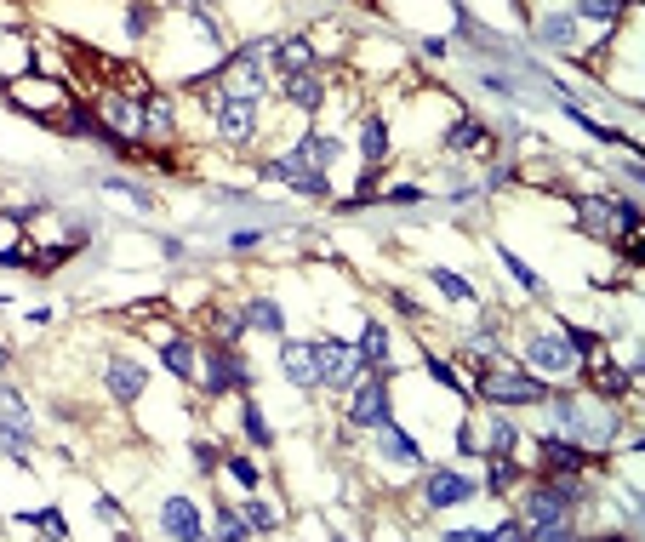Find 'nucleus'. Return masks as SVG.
I'll return each instance as SVG.
<instances>
[{
  "label": "nucleus",
  "instance_id": "nucleus-1",
  "mask_svg": "<svg viewBox=\"0 0 645 542\" xmlns=\"http://www.w3.org/2000/svg\"><path fill=\"white\" fill-rule=\"evenodd\" d=\"M480 394L486 400H497V405H537L548 394L543 377H526V372H514V365H486V377H480Z\"/></svg>",
  "mask_w": 645,
  "mask_h": 542
},
{
  "label": "nucleus",
  "instance_id": "nucleus-2",
  "mask_svg": "<svg viewBox=\"0 0 645 542\" xmlns=\"http://www.w3.org/2000/svg\"><path fill=\"white\" fill-rule=\"evenodd\" d=\"M314 365H320V377H326L332 388H354L360 372H365L360 349H343L337 337H320V343H314Z\"/></svg>",
  "mask_w": 645,
  "mask_h": 542
},
{
  "label": "nucleus",
  "instance_id": "nucleus-3",
  "mask_svg": "<svg viewBox=\"0 0 645 542\" xmlns=\"http://www.w3.org/2000/svg\"><path fill=\"white\" fill-rule=\"evenodd\" d=\"M520 531H526V537H560V531H566V496L554 491V486L537 491V496H526Z\"/></svg>",
  "mask_w": 645,
  "mask_h": 542
},
{
  "label": "nucleus",
  "instance_id": "nucleus-4",
  "mask_svg": "<svg viewBox=\"0 0 645 542\" xmlns=\"http://www.w3.org/2000/svg\"><path fill=\"white\" fill-rule=\"evenodd\" d=\"M251 126H257V97H223V108H218V138L223 143H246Z\"/></svg>",
  "mask_w": 645,
  "mask_h": 542
},
{
  "label": "nucleus",
  "instance_id": "nucleus-5",
  "mask_svg": "<svg viewBox=\"0 0 645 542\" xmlns=\"http://www.w3.org/2000/svg\"><path fill=\"white\" fill-rule=\"evenodd\" d=\"M349 417H354L360 428H383V423H389V383H383V372L354 394V411H349Z\"/></svg>",
  "mask_w": 645,
  "mask_h": 542
},
{
  "label": "nucleus",
  "instance_id": "nucleus-6",
  "mask_svg": "<svg viewBox=\"0 0 645 542\" xmlns=\"http://www.w3.org/2000/svg\"><path fill=\"white\" fill-rule=\"evenodd\" d=\"M526 354H531V372H548V377H566L571 372V343L566 337H548L543 332V337H531Z\"/></svg>",
  "mask_w": 645,
  "mask_h": 542
},
{
  "label": "nucleus",
  "instance_id": "nucleus-7",
  "mask_svg": "<svg viewBox=\"0 0 645 542\" xmlns=\"http://www.w3.org/2000/svg\"><path fill=\"white\" fill-rule=\"evenodd\" d=\"M160 531L166 537H200V514H195V503H189V496H171L166 503V514H160Z\"/></svg>",
  "mask_w": 645,
  "mask_h": 542
},
{
  "label": "nucleus",
  "instance_id": "nucleus-8",
  "mask_svg": "<svg viewBox=\"0 0 645 542\" xmlns=\"http://www.w3.org/2000/svg\"><path fill=\"white\" fill-rule=\"evenodd\" d=\"M12 103H17V108H35V115H46V108L63 103V86H52V80H46V86H40V80H17V86H12Z\"/></svg>",
  "mask_w": 645,
  "mask_h": 542
},
{
  "label": "nucleus",
  "instance_id": "nucleus-9",
  "mask_svg": "<svg viewBox=\"0 0 645 542\" xmlns=\"http://www.w3.org/2000/svg\"><path fill=\"white\" fill-rule=\"evenodd\" d=\"M468 496H475V486L463 480V474H435V480H428V503L435 508H457V503H468Z\"/></svg>",
  "mask_w": 645,
  "mask_h": 542
},
{
  "label": "nucleus",
  "instance_id": "nucleus-10",
  "mask_svg": "<svg viewBox=\"0 0 645 542\" xmlns=\"http://www.w3.org/2000/svg\"><path fill=\"white\" fill-rule=\"evenodd\" d=\"M543 463H548V474H577V468H589V451L583 445H566V440H548V434H543Z\"/></svg>",
  "mask_w": 645,
  "mask_h": 542
},
{
  "label": "nucleus",
  "instance_id": "nucleus-11",
  "mask_svg": "<svg viewBox=\"0 0 645 542\" xmlns=\"http://www.w3.org/2000/svg\"><path fill=\"white\" fill-rule=\"evenodd\" d=\"M286 377H292L297 388L320 383V365H314V343H286Z\"/></svg>",
  "mask_w": 645,
  "mask_h": 542
},
{
  "label": "nucleus",
  "instance_id": "nucleus-12",
  "mask_svg": "<svg viewBox=\"0 0 645 542\" xmlns=\"http://www.w3.org/2000/svg\"><path fill=\"white\" fill-rule=\"evenodd\" d=\"M229 97H257V92H263V63H257V52H246L241 63H234V69H229Z\"/></svg>",
  "mask_w": 645,
  "mask_h": 542
},
{
  "label": "nucleus",
  "instance_id": "nucleus-13",
  "mask_svg": "<svg viewBox=\"0 0 645 542\" xmlns=\"http://www.w3.org/2000/svg\"><path fill=\"white\" fill-rule=\"evenodd\" d=\"M241 383H246V365L234 360L229 343H223V349L211 354V383H206V388H211V394H223V388H241Z\"/></svg>",
  "mask_w": 645,
  "mask_h": 542
},
{
  "label": "nucleus",
  "instance_id": "nucleus-14",
  "mask_svg": "<svg viewBox=\"0 0 645 542\" xmlns=\"http://www.w3.org/2000/svg\"><path fill=\"white\" fill-rule=\"evenodd\" d=\"M109 394L132 405V400L143 394V365H132V360H115V365H109Z\"/></svg>",
  "mask_w": 645,
  "mask_h": 542
},
{
  "label": "nucleus",
  "instance_id": "nucleus-15",
  "mask_svg": "<svg viewBox=\"0 0 645 542\" xmlns=\"http://www.w3.org/2000/svg\"><path fill=\"white\" fill-rule=\"evenodd\" d=\"M286 97H292L297 108H320L326 86H320V75H314V69H297V75H286Z\"/></svg>",
  "mask_w": 645,
  "mask_h": 542
},
{
  "label": "nucleus",
  "instance_id": "nucleus-16",
  "mask_svg": "<svg viewBox=\"0 0 645 542\" xmlns=\"http://www.w3.org/2000/svg\"><path fill=\"white\" fill-rule=\"evenodd\" d=\"M103 115L115 120V132H138L143 126V97H103Z\"/></svg>",
  "mask_w": 645,
  "mask_h": 542
},
{
  "label": "nucleus",
  "instance_id": "nucleus-17",
  "mask_svg": "<svg viewBox=\"0 0 645 542\" xmlns=\"http://www.w3.org/2000/svg\"><path fill=\"white\" fill-rule=\"evenodd\" d=\"M0 428L24 434V440H29V434H35V417H29V411H24V400H17L12 388H0Z\"/></svg>",
  "mask_w": 645,
  "mask_h": 542
},
{
  "label": "nucleus",
  "instance_id": "nucleus-18",
  "mask_svg": "<svg viewBox=\"0 0 645 542\" xmlns=\"http://www.w3.org/2000/svg\"><path fill=\"white\" fill-rule=\"evenodd\" d=\"M360 155H365V166H377L383 155H389V132H383V120H377V115L360 126Z\"/></svg>",
  "mask_w": 645,
  "mask_h": 542
},
{
  "label": "nucleus",
  "instance_id": "nucleus-19",
  "mask_svg": "<svg viewBox=\"0 0 645 542\" xmlns=\"http://www.w3.org/2000/svg\"><path fill=\"white\" fill-rule=\"evenodd\" d=\"M274 63H281L286 75H297V69H309V63H314V46H309V40H286V46L274 52Z\"/></svg>",
  "mask_w": 645,
  "mask_h": 542
},
{
  "label": "nucleus",
  "instance_id": "nucleus-20",
  "mask_svg": "<svg viewBox=\"0 0 645 542\" xmlns=\"http://www.w3.org/2000/svg\"><path fill=\"white\" fill-rule=\"evenodd\" d=\"M246 320L257 325V332H274V337H281V325H286V314H281V309H274V302H269V297H257V302H251V309H246Z\"/></svg>",
  "mask_w": 645,
  "mask_h": 542
},
{
  "label": "nucleus",
  "instance_id": "nucleus-21",
  "mask_svg": "<svg viewBox=\"0 0 645 542\" xmlns=\"http://www.w3.org/2000/svg\"><path fill=\"white\" fill-rule=\"evenodd\" d=\"M360 360H372V365L389 360V332H383V325H365V337H360Z\"/></svg>",
  "mask_w": 645,
  "mask_h": 542
},
{
  "label": "nucleus",
  "instance_id": "nucleus-22",
  "mask_svg": "<svg viewBox=\"0 0 645 542\" xmlns=\"http://www.w3.org/2000/svg\"><path fill=\"white\" fill-rule=\"evenodd\" d=\"M297 148H303V160H309L314 171H326V166L337 160V143H332V138H303Z\"/></svg>",
  "mask_w": 645,
  "mask_h": 542
},
{
  "label": "nucleus",
  "instance_id": "nucleus-23",
  "mask_svg": "<svg viewBox=\"0 0 645 542\" xmlns=\"http://www.w3.org/2000/svg\"><path fill=\"white\" fill-rule=\"evenodd\" d=\"M166 365L178 377H195V349H189V343H166Z\"/></svg>",
  "mask_w": 645,
  "mask_h": 542
},
{
  "label": "nucleus",
  "instance_id": "nucleus-24",
  "mask_svg": "<svg viewBox=\"0 0 645 542\" xmlns=\"http://www.w3.org/2000/svg\"><path fill=\"white\" fill-rule=\"evenodd\" d=\"M241 519H246V531H274V519H281V514H274L269 503H246Z\"/></svg>",
  "mask_w": 645,
  "mask_h": 542
},
{
  "label": "nucleus",
  "instance_id": "nucleus-25",
  "mask_svg": "<svg viewBox=\"0 0 645 542\" xmlns=\"http://www.w3.org/2000/svg\"><path fill=\"white\" fill-rule=\"evenodd\" d=\"M577 12H583L589 24H611V17H617V0H577Z\"/></svg>",
  "mask_w": 645,
  "mask_h": 542
},
{
  "label": "nucleus",
  "instance_id": "nucleus-26",
  "mask_svg": "<svg viewBox=\"0 0 645 542\" xmlns=\"http://www.w3.org/2000/svg\"><path fill=\"white\" fill-rule=\"evenodd\" d=\"M435 280H440V291H445V297H463V302L475 297V286H468L463 274H451V269H435Z\"/></svg>",
  "mask_w": 645,
  "mask_h": 542
},
{
  "label": "nucleus",
  "instance_id": "nucleus-27",
  "mask_svg": "<svg viewBox=\"0 0 645 542\" xmlns=\"http://www.w3.org/2000/svg\"><path fill=\"white\" fill-rule=\"evenodd\" d=\"M0 257H6V263H17V217H0Z\"/></svg>",
  "mask_w": 645,
  "mask_h": 542
},
{
  "label": "nucleus",
  "instance_id": "nucleus-28",
  "mask_svg": "<svg viewBox=\"0 0 645 542\" xmlns=\"http://www.w3.org/2000/svg\"><path fill=\"white\" fill-rule=\"evenodd\" d=\"M508 480H514V463H508V451H497V457H491V474H486V486H491V491H503Z\"/></svg>",
  "mask_w": 645,
  "mask_h": 542
},
{
  "label": "nucleus",
  "instance_id": "nucleus-29",
  "mask_svg": "<svg viewBox=\"0 0 645 542\" xmlns=\"http://www.w3.org/2000/svg\"><path fill=\"white\" fill-rule=\"evenodd\" d=\"M241 417H246V434H251L257 445H269V440H274V434H269V423H263V411H257V405H246Z\"/></svg>",
  "mask_w": 645,
  "mask_h": 542
},
{
  "label": "nucleus",
  "instance_id": "nucleus-30",
  "mask_svg": "<svg viewBox=\"0 0 645 542\" xmlns=\"http://www.w3.org/2000/svg\"><path fill=\"white\" fill-rule=\"evenodd\" d=\"M451 143H457V148H486V132H480L475 120H463L457 132H451Z\"/></svg>",
  "mask_w": 645,
  "mask_h": 542
},
{
  "label": "nucleus",
  "instance_id": "nucleus-31",
  "mask_svg": "<svg viewBox=\"0 0 645 542\" xmlns=\"http://www.w3.org/2000/svg\"><path fill=\"white\" fill-rule=\"evenodd\" d=\"M503 263L514 269V280H520L526 291H543V280H537V274H531V269H526V263H520V257H514V251H503Z\"/></svg>",
  "mask_w": 645,
  "mask_h": 542
},
{
  "label": "nucleus",
  "instance_id": "nucleus-32",
  "mask_svg": "<svg viewBox=\"0 0 645 542\" xmlns=\"http://www.w3.org/2000/svg\"><path fill=\"white\" fill-rule=\"evenodd\" d=\"M543 40H554V46H566V40H571V17H548V24H543Z\"/></svg>",
  "mask_w": 645,
  "mask_h": 542
},
{
  "label": "nucleus",
  "instance_id": "nucleus-33",
  "mask_svg": "<svg viewBox=\"0 0 645 542\" xmlns=\"http://www.w3.org/2000/svg\"><path fill=\"white\" fill-rule=\"evenodd\" d=\"M599 388H606V394H622V388H629V377H622L617 365H599Z\"/></svg>",
  "mask_w": 645,
  "mask_h": 542
},
{
  "label": "nucleus",
  "instance_id": "nucleus-34",
  "mask_svg": "<svg viewBox=\"0 0 645 542\" xmlns=\"http://www.w3.org/2000/svg\"><path fill=\"white\" fill-rule=\"evenodd\" d=\"M508 445H514V428L497 417V428H491V457H497V451H508Z\"/></svg>",
  "mask_w": 645,
  "mask_h": 542
},
{
  "label": "nucleus",
  "instance_id": "nucleus-35",
  "mask_svg": "<svg viewBox=\"0 0 645 542\" xmlns=\"http://www.w3.org/2000/svg\"><path fill=\"white\" fill-rule=\"evenodd\" d=\"M241 531H246V519L223 508V514H218V537H241Z\"/></svg>",
  "mask_w": 645,
  "mask_h": 542
},
{
  "label": "nucleus",
  "instance_id": "nucleus-36",
  "mask_svg": "<svg viewBox=\"0 0 645 542\" xmlns=\"http://www.w3.org/2000/svg\"><path fill=\"white\" fill-rule=\"evenodd\" d=\"M428 372H435V383H445V388H457V372H451L445 360H428Z\"/></svg>",
  "mask_w": 645,
  "mask_h": 542
},
{
  "label": "nucleus",
  "instance_id": "nucleus-37",
  "mask_svg": "<svg viewBox=\"0 0 645 542\" xmlns=\"http://www.w3.org/2000/svg\"><path fill=\"white\" fill-rule=\"evenodd\" d=\"M29 526H40V531H57V537H63V514H29Z\"/></svg>",
  "mask_w": 645,
  "mask_h": 542
},
{
  "label": "nucleus",
  "instance_id": "nucleus-38",
  "mask_svg": "<svg viewBox=\"0 0 645 542\" xmlns=\"http://www.w3.org/2000/svg\"><path fill=\"white\" fill-rule=\"evenodd\" d=\"M229 468H234V480H241V486H257V468H251V463H241V457H229Z\"/></svg>",
  "mask_w": 645,
  "mask_h": 542
},
{
  "label": "nucleus",
  "instance_id": "nucleus-39",
  "mask_svg": "<svg viewBox=\"0 0 645 542\" xmlns=\"http://www.w3.org/2000/svg\"><path fill=\"white\" fill-rule=\"evenodd\" d=\"M0 372H6V349H0Z\"/></svg>",
  "mask_w": 645,
  "mask_h": 542
}]
</instances>
